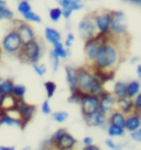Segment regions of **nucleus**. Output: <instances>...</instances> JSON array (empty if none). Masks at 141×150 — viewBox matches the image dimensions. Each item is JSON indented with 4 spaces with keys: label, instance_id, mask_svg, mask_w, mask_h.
<instances>
[{
    "label": "nucleus",
    "instance_id": "f257e3e1",
    "mask_svg": "<svg viewBox=\"0 0 141 150\" xmlns=\"http://www.w3.org/2000/svg\"><path fill=\"white\" fill-rule=\"evenodd\" d=\"M123 53L121 49L114 36L110 34L109 39L104 41L99 47L98 53L94 58V61L90 63V67L94 69H102V71L114 72L115 68L121 62Z\"/></svg>",
    "mask_w": 141,
    "mask_h": 150
},
{
    "label": "nucleus",
    "instance_id": "f03ea898",
    "mask_svg": "<svg viewBox=\"0 0 141 150\" xmlns=\"http://www.w3.org/2000/svg\"><path fill=\"white\" fill-rule=\"evenodd\" d=\"M42 52H43V47L41 45V42L37 39H35L32 41L23 44L20 51L18 52V57L21 62L34 65V63L40 62L42 57Z\"/></svg>",
    "mask_w": 141,
    "mask_h": 150
},
{
    "label": "nucleus",
    "instance_id": "7ed1b4c3",
    "mask_svg": "<svg viewBox=\"0 0 141 150\" xmlns=\"http://www.w3.org/2000/svg\"><path fill=\"white\" fill-rule=\"evenodd\" d=\"M111 13L109 33L115 37H125L128 35V24L125 14L120 10H114Z\"/></svg>",
    "mask_w": 141,
    "mask_h": 150
},
{
    "label": "nucleus",
    "instance_id": "20e7f679",
    "mask_svg": "<svg viewBox=\"0 0 141 150\" xmlns=\"http://www.w3.org/2000/svg\"><path fill=\"white\" fill-rule=\"evenodd\" d=\"M109 36H110V34H108V35L97 34L95 36L85 40V42H84V55H85V58H87V61H88L89 65L94 61L97 53H98L99 47L102 46L103 42L109 39Z\"/></svg>",
    "mask_w": 141,
    "mask_h": 150
},
{
    "label": "nucleus",
    "instance_id": "39448f33",
    "mask_svg": "<svg viewBox=\"0 0 141 150\" xmlns=\"http://www.w3.org/2000/svg\"><path fill=\"white\" fill-rule=\"evenodd\" d=\"M21 46H23V41H21L20 36L15 31V29H13L5 34V36L1 40V46L0 47H1L4 52L9 53V55H18Z\"/></svg>",
    "mask_w": 141,
    "mask_h": 150
},
{
    "label": "nucleus",
    "instance_id": "423d86ee",
    "mask_svg": "<svg viewBox=\"0 0 141 150\" xmlns=\"http://www.w3.org/2000/svg\"><path fill=\"white\" fill-rule=\"evenodd\" d=\"M92 19L94 21L97 34L99 35H108L110 28V19H111V13L110 10H100L94 14H92Z\"/></svg>",
    "mask_w": 141,
    "mask_h": 150
},
{
    "label": "nucleus",
    "instance_id": "0eeeda50",
    "mask_svg": "<svg viewBox=\"0 0 141 150\" xmlns=\"http://www.w3.org/2000/svg\"><path fill=\"white\" fill-rule=\"evenodd\" d=\"M94 79V73L92 67H79L77 68V86L84 93H88L90 84Z\"/></svg>",
    "mask_w": 141,
    "mask_h": 150
},
{
    "label": "nucleus",
    "instance_id": "6e6552de",
    "mask_svg": "<svg viewBox=\"0 0 141 150\" xmlns=\"http://www.w3.org/2000/svg\"><path fill=\"white\" fill-rule=\"evenodd\" d=\"M14 109L16 110V113H18L19 118L23 120V123H24L25 125L27 124V122L36 113V105L26 103V102L24 100V98L16 99V102H15V108Z\"/></svg>",
    "mask_w": 141,
    "mask_h": 150
},
{
    "label": "nucleus",
    "instance_id": "1a4fd4ad",
    "mask_svg": "<svg viewBox=\"0 0 141 150\" xmlns=\"http://www.w3.org/2000/svg\"><path fill=\"white\" fill-rule=\"evenodd\" d=\"M79 105L82 109L83 115H88L99 109V96H94L90 93H83L79 100Z\"/></svg>",
    "mask_w": 141,
    "mask_h": 150
},
{
    "label": "nucleus",
    "instance_id": "9d476101",
    "mask_svg": "<svg viewBox=\"0 0 141 150\" xmlns=\"http://www.w3.org/2000/svg\"><path fill=\"white\" fill-rule=\"evenodd\" d=\"M14 29L15 31L18 33V35L20 36L21 41L23 44L25 42H29V41H32L36 39V34L34 29L30 26L29 23L26 21H23V20H14Z\"/></svg>",
    "mask_w": 141,
    "mask_h": 150
},
{
    "label": "nucleus",
    "instance_id": "9b49d317",
    "mask_svg": "<svg viewBox=\"0 0 141 150\" xmlns=\"http://www.w3.org/2000/svg\"><path fill=\"white\" fill-rule=\"evenodd\" d=\"M78 33H79V36L82 37V40H84V41L97 35V29H95L94 21L92 19V15H85V16L79 21Z\"/></svg>",
    "mask_w": 141,
    "mask_h": 150
},
{
    "label": "nucleus",
    "instance_id": "f8f14e48",
    "mask_svg": "<svg viewBox=\"0 0 141 150\" xmlns=\"http://www.w3.org/2000/svg\"><path fill=\"white\" fill-rule=\"evenodd\" d=\"M116 107V98L114 94L104 89L99 96V110L109 115Z\"/></svg>",
    "mask_w": 141,
    "mask_h": 150
},
{
    "label": "nucleus",
    "instance_id": "ddd939ff",
    "mask_svg": "<svg viewBox=\"0 0 141 150\" xmlns=\"http://www.w3.org/2000/svg\"><path fill=\"white\" fill-rule=\"evenodd\" d=\"M75 145H77V139L73 135H70L66 130L59 137L58 140L53 144V148H56L58 150H70V149H74Z\"/></svg>",
    "mask_w": 141,
    "mask_h": 150
},
{
    "label": "nucleus",
    "instance_id": "4468645a",
    "mask_svg": "<svg viewBox=\"0 0 141 150\" xmlns=\"http://www.w3.org/2000/svg\"><path fill=\"white\" fill-rule=\"evenodd\" d=\"M1 125H6V127H20L24 128L25 124L23 123V120L16 115H10V113L8 110H5L3 108H0V127Z\"/></svg>",
    "mask_w": 141,
    "mask_h": 150
},
{
    "label": "nucleus",
    "instance_id": "2eb2a0df",
    "mask_svg": "<svg viewBox=\"0 0 141 150\" xmlns=\"http://www.w3.org/2000/svg\"><path fill=\"white\" fill-rule=\"evenodd\" d=\"M83 119L89 127H100L106 122V114L98 109L92 114L83 115Z\"/></svg>",
    "mask_w": 141,
    "mask_h": 150
},
{
    "label": "nucleus",
    "instance_id": "dca6fc26",
    "mask_svg": "<svg viewBox=\"0 0 141 150\" xmlns=\"http://www.w3.org/2000/svg\"><path fill=\"white\" fill-rule=\"evenodd\" d=\"M139 127H141V115L133 112V113H130L125 117V125H124L125 132L131 133L134 130H136Z\"/></svg>",
    "mask_w": 141,
    "mask_h": 150
},
{
    "label": "nucleus",
    "instance_id": "f3484780",
    "mask_svg": "<svg viewBox=\"0 0 141 150\" xmlns=\"http://www.w3.org/2000/svg\"><path fill=\"white\" fill-rule=\"evenodd\" d=\"M66 71V79L67 83L69 86V91L70 92H74L75 89H78L77 86V68H74L72 66H67L64 68Z\"/></svg>",
    "mask_w": 141,
    "mask_h": 150
},
{
    "label": "nucleus",
    "instance_id": "a211bd4d",
    "mask_svg": "<svg viewBox=\"0 0 141 150\" xmlns=\"http://www.w3.org/2000/svg\"><path fill=\"white\" fill-rule=\"evenodd\" d=\"M116 109H119L125 115L133 113L134 112V102L131 98H123V99H116Z\"/></svg>",
    "mask_w": 141,
    "mask_h": 150
},
{
    "label": "nucleus",
    "instance_id": "6ab92c4d",
    "mask_svg": "<svg viewBox=\"0 0 141 150\" xmlns=\"http://www.w3.org/2000/svg\"><path fill=\"white\" fill-rule=\"evenodd\" d=\"M125 114L121 113L119 109H114L111 113L109 114V119H108V122H109V124H114V125H119V127H123L125 125Z\"/></svg>",
    "mask_w": 141,
    "mask_h": 150
},
{
    "label": "nucleus",
    "instance_id": "aec40b11",
    "mask_svg": "<svg viewBox=\"0 0 141 150\" xmlns=\"http://www.w3.org/2000/svg\"><path fill=\"white\" fill-rule=\"evenodd\" d=\"M113 94L116 99H123V98H126L128 97V93H126V83L125 82H115L114 83V87H113Z\"/></svg>",
    "mask_w": 141,
    "mask_h": 150
},
{
    "label": "nucleus",
    "instance_id": "412c9836",
    "mask_svg": "<svg viewBox=\"0 0 141 150\" xmlns=\"http://www.w3.org/2000/svg\"><path fill=\"white\" fill-rule=\"evenodd\" d=\"M45 39L47 40V42H50L51 45H53L55 42L61 41V34L58 33L56 29L53 28H46L45 29Z\"/></svg>",
    "mask_w": 141,
    "mask_h": 150
},
{
    "label": "nucleus",
    "instance_id": "4be33fe9",
    "mask_svg": "<svg viewBox=\"0 0 141 150\" xmlns=\"http://www.w3.org/2000/svg\"><path fill=\"white\" fill-rule=\"evenodd\" d=\"M141 89V83L139 81H131L126 83V93H128V98H134Z\"/></svg>",
    "mask_w": 141,
    "mask_h": 150
},
{
    "label": "nucleus",
    "instance_id": "5701e85b",
    "mask_svg": "<svg viewBox=\"0 0 141 150\" xmlns=\"http://www.w3.org/2000/svg\"><path fill=\"white\" fill-rule=\"evenodd\" d=\"M104 89H105L104 84H103V83L99 81V79L94 76V79H93V82H92V84H90V88H89V91H88V93L94 94V96H100V93H102Z\"/></svg>",
    "mask_w": 141,
    "mask_h": 150
},
{
    "label": "nucleus",
    "instance_id": "b1692460",
    "mask_svg": "<svg viewBox=\"0 0 141 150\" xmlns=\"http://www.w3.org/2000/svg\"><path fill=\"white\" fill-rule=\"evenodd\" d=\"M52 50L55 51V53L59 58H66L69 55V51L67 50V47H64V45L62 44L61 41L55 42V44H53V49Z\"/></svg>",
    "mask_w": 141,
    "mask_h": 150
},
{
    "label": "nucleus",
    "instance_id": "393cba45",
    "mask_svg": "<svg viewBox=\"0 0 141 150\" xmlns=\"http://www.w3.org/2000/svg\"><path fill=\"white\" fill-rule=\"evenodd\" d=\"M125 134V129L123 127L119 125H114V124H109L108 127V135L110 138H115V137H123Z\"/></svg>",
    "mask_w": 141,
    "mask_h": 150
},
{
    "label": "nucleus",
    "instance_id": "a878e982",
    "mask_svg": "<svg viewBox=\"0 0 141 150\" xmlns=\"http://www.w3.org/2000/svg\"><path fill=\"white\" fill-rule=\"evenodd\" d=\"M14 86H15V83H14L13 79H4L3 83L0 84V89L3 91V93L5 96H11Z\"/></svg>",
    "mask_w": 141,
    "mask_h": 150
},
{
    "label": "nucleus",
    "instance_id": "bb28decb",
    "mask_svg": "<svg viewBox=\"0 0 141 150\" xmlns=\"http://www.w3.org/2000/svg\"><path fill=\"white\" fill-rule=\"evenodd\" d=\"M26 94V87L23 84H15L14 88H13V93L11 96L15 98V99H21L24 98Z\"/></svg>",
    "mask_w": 141,
    "mask_h": 150
},
{
    "label": "nucleus",
    "instance_id": "cd10ccee",
    "mask_svg": "<svg viewBox=\"0 0 141 150\" xmlns=\"http://www.w3.org/2000/svg\"><path fill=\"white\" fill-rule=\"evenodd\" d=\"M23 16H24V20L27 21V23H36V24L41 23V16L39 14L34 13L32 10H30V11H27V13H25Z\"/></svg>",
    "mask_w": 141,
    "mask_h": 150
},
{
    "label": "nucleus",
    "instance_id": "c85d7f7f",
    "mask_svg": "<svg viewBox=\"0 0 141 150\" xmlns=\"http://www.w3.org/2000/svg\"><path fill=\"white\" fill-rule=\"evenodd\" d=\"M15 102H16V99L13 97V96H5L1 108H3V109H5V110L14 109V108H15Z\"/></svg>",
    "mask_w": 141,
    "mask_h": 150
},
{
    "label": "nucleus",
    "instance_id": "c756f323",
    "mask_svg": "<svg viewBox=\"0 0 141 150\" xmlns=\"http://www.w3.org/2000/svg\"><path fill=\"white\" fill-rule=\"evenodd\" d=\"M43 86H45L47 97L52 98L53 94H55V92H56V89H57V84L55 82H52V81H47V82H45V84H43Z\"/></svg>",
    "mask_w": 141,
    "mask_h": 150
},
{
    "label": "nucleus",
    "instance_id": "7c9ffc66",
    "mask_svg": "<svg viewBox=\"0 0 141 150\" xmlns=\"http://www.w3.org/2000/svg\"><path fill=\"white\" fill-rule=\"evenodd\" d=\"M31 10V4L29 0H20L19 4H18V11L21 14V15H24L25 13H27Z\"/></svg>",
    "mask_w": 141,
    "mask_h": 150
},
{
    "label": "nucleus",
    "instance_id": "2f4dec72",
    "mask_svg": "<svg viewBox=\"0 0 141 150\" xmlns=\"http://www.w3.org/2000/svg\"><path fill=\"white\" fill-rule=\"evenodd\" d=\"M62 18V9L61 8H53L50 10V19L53 23H58Z\"/></svg>",
    "mask_w": 141,
    "mask_h": 150
},
{
    "label": "nucleus",
    "instance_id": "473e14b6",
    "mask_svg": "<svg viewBox=\"0 0 141 150\" xmlns=\"http://www.w3.org/2000/svg\"><path fill=\"white\" fill-rule=\"evenodd\" d=\"M83 93L84 92H82L80 89H75L74 92H70V96L68 97V102H69V103H77V104H79V100H80V98H82Z\"/></svg>",
    "mask_w": 141,
    "mask_h": 150
},
{
    "label": "nucleus",
    "instance_id": "72a5a7b5",
    "mask_svg": "<svg viewBox=\"0 0 141 150\" xmlns=\"http://www.w3.org/2000/svg\"><path fill=\"white\" fill-rule=\"evenodd\" d=\"M52 118H53V120L57 123H64L68 119V113L67 112H62V110L55 112V113L52 114Z\"/></svg>",
    "mask_w": 141,
    "mask_h": 150
},
{
    "label": "nucleus",
    "instance_id": "f704fd0d",
    "mask_svg": "<svg viewBox=\"0 0 141 150\" xmlns=\"http://www.w3.org/2000/svg\"><path fill=\"white\" fill-rule=\"evenodd\" d=\"M133 102H134V112L141 115V92H139L133 98Z\"/></svg>",
    "mask_w": 141,
    "mask_h": 150
},
{
    "label": "nucleus",
    "instance_id": "c9c22d12",
    "mask_svg": "<svg viewBox=\"0 0 141 150\" xmlns=\"http://www.w3.org/2000/svg\"><path fill=\"white\" fill-rule=\"evenodd\" d=\"M50 61H51V63H52L53 71H57V68H58V66H59V57L56 55L53 50L50 51Z\"/></svg>",
    "mask_w": 141,
    "mask_h": 150
},
{
    "label": "nucleus",
    "instance_id": "e433bc0d",
    "mask_svg": "<svg viewBox=\"0 0 141 150\" xmlns=\"http://www.w3.org/2000/svg\"><path fill=\"white\" fill-rule=\"evenodd\" d=\"M0 18L4 20H14V13L10 9H4L0 11Z\"/></svg>",
    "mask_w": 141,
    "mask_h": 150
},
{
    "label": "nucleus",
    "instance_id": "4c0bfd02",
    "mask_svg": "<svg viewBox=\"0 0 141 150\" xmlns=\"http://www.w3.org/2000/svg\"><path fill=\"white\" fill-rule=\"evenodd\" d=\"M32 67H34V69H35V72L39 74V76H43V74L46 73V66L45 65H39V62L37 63H34V65H32Z\"/></svg>",
    "mask_w": 141,
    "mask_h": 150
},
{
    "label": "nucleus",
    "instance_id": "58836bf2",
    "mask_svg": "<svg viewBox=\"0 0 141 150\" xmlns=\"http://www.w3.org/2000/svg\"><path fill=\"white\" fill-rule=\"evenodd\" d=\"M64 132H66V129H63V128H59V129H57L55 133H53L52 135L50 137V140L52 142V144H55V143L58 140V139H59V137H61Z\"/></svg>",
    "mask_w": 141,
    "mask_h": 150
},
{
    "label": "nucleus",
    "instance_id": "ea45409f",
    "mask_svg": "<svg viewBox=\"0 0 141 150\" xmlns=\"http://www.w3.org/2000/svg\"><path fill=\"white\" fill-rule=\"evenodd\" d=\"M131 139L134 142H139V143H141V127H139L136 130H134V132H131Z\"/></svg>",
    "mask_w": 141,
    "mask_h": 150
},
{
    "label": "nucleus",
    "instance_id": "a19ab883",
    "mask_svg": "<svg viewBox=\"0 0 141 150\" xmlns=\"http://www.w3.org/2000/svg\"><path fill=\"white\" fill-rule=\"evenodd\" d=\"M41 110H42V113H45V114H50V113H51V107H50V103H48V100H45V102L42 103Z\"/></svg>",
    "mask_w": 141,
    "mask_h": 150
},
{
    "label": "nucleus",
    "instance_id": "79ce46f5",
    "mask_svg": "<svg viewBox=\"0 0 141 150\" xmlns=\"http://www.w3.org/2000/svg\"><path fill=\"white\" fill-rule=\"evenodd\" d=\"M57 3L61 6V9H66V8H69L70 0H57Z\"/></svg>",
    "mask_w": 141,
    "mask_h": 150
},
{
    "label": "nucleus",
    "instance_id": "37998d69",
    "mask_svg": "<svg viewBox=\"0 0 141 150\" xmlns=\"http://www.w3.org/2000/svg\"><path fill=\"white\" fill-rule=\"evenodd\" d=\"M105 145H106L108 148H109V149H113V150H115V149H118V148H119V146L116 145V144L111 140V139H106V140H105Z\"/></svg>",
    "mask_w": 141,
    "mask_h": 150
},
{
    "label": "nucleus",
    "instance_id": "c03bdc74",
    "mask_svg": "<svg viewBox=\"0 0 141 150\" xmlns=\"http://www.w3.org/2000/svg\"><path fill=\"white\" fill-rule=\"evenodd\" d=\"M48 148H53V144H52V142L50 140V138H48L47 140L43 142L42 145H41V149H48Z\"/></svg>",
    "mask_w": 141,
    "mask_h": 150
},
{
    "label": "nucleus",
    "instance_id": "a18cd8bd",
    "mask_svg": "<svg viewBox=\"0 0 141 150\" xmlns=\"http://www.w3.org/2000/svg\"><path fill=\"white\" fill-rule=\"evenodd\" d=\"M83 149L84 150H99L100 148L98 145H94V143H92V144H88V145H84Z\"/></svg>",
    "mask_w": 141,
    "mask_h": 150
},
{
    "label": "nucleus",
    "instance_id": "49530a36",
    "mask_svg": "<svg viewBox=\"0 0 141 150\" xmlns=\"http://www.w3.org/2000/svg\"><path fill=\"white\" fill-rule=\"evenodd\" d=\"M8 8V3L5 1V0H0V11L4 9H6Z\"/></svg>",
    "mask_w": 141,
    "mask_h": 150
},
{
    "label": "nucleus",
    "instance_id": "de8ad7c7",
    "mask_svg": "<svg viewBox=\"0 0 141 150\" xmlns=\"http://www.w3.org/2000/svg\"><path fill=\"white\" fill-rule=\"evenodd\" d=\"M92 143H93V139H92L90 137H87V138L83 139V144H84V145H88V144H92Z\"/></svg>",
    "mask_w": 141,
    "mask_h": 150
},
{
    "label": "nucleus",
    "instance_id": "09e8293b",
    "mask_svg": "<svg viewBox=\"0 0 141 150\" xmlns=\"http://www.w3.org/2000/svg\"><path fill=\"white\" fill-rule=\"evenodd\" d=\"M124 1L131 3V4H135V5H140L141 6V0H124Z\"/></svg>",
    "mask_w": 141,
    "mask_h": 150
},
{
    "label": "nucleus",
    "instance_id": "8fccbe9b",
    "mask_svg": "<svg viewBox=\"0 0 141 150\" xmlns=\"http://www.w3.org/2000/svg\"><path fill=\"white\" fill-rule=\"evenodd\" d=\"M4 98H5V94L3 93V91L0 89V108H1V105H3V102H4Z\"/></svg>",
    "mask_w": 141,
    "mask_h": 150
},
{
    "label": "nucleus",
    "instance_id": "3c124183",
    "mask_svg": "<svg viewBox=\"0 0 141 150\" xmlns=\"http://www.w3.org/2000/svg\"><path fill=\"white\" fill-rule=\"evenodd\" d=\"M64 47H67V49H70V47H72V41L66 40V42H64Z\"/></svg>",
    "mask_w": 141,
    "mask_h": 150
},
{
    "label": "nucleus",
    "instance_id": "603ef678",
    "mask_svg": "<svg viewBox=\"0 0 141 150\" xmlns=\"http://www.w3.org/2000/svg\"><path fill=\"white\" fill-rule=\"evenodd\" d=\"M0 150H15L14 146H0Z\"/></svg>",
    "mask_w": 141,
    "mask_h": 150
},
{
    "label": "nucleus",
    "instance_id": "864d4df0",
    "mask_svg": "<svg viewBox=\"0 0 141 150\" xmlns=\"http://www.w3.org/2000/svg\"><path fill=\"white\" fill-rule=\"evenodd\" d=\"M67 40L73 42V41H74V35H73V34H68V35H67Z\"/></svg>",
    "mask_w": 141,
    "mask_h": 150
},
{
    "label": "nucleus",
    "instance_id": "5fc2aeb1",
    "mask_svg": "<svg viewBox=\"0 0 141 150\" xmlns=\"http://www.w3.org/2000/svg\"><path fill=\"white\" fill-rule=\"evenodd\" d=\"M136 72H137V76L141 78V65H137V68H136Z\"/></svg>",
    "mask_w": 141,
    "mask_h": 150
},
{
    "label": "nucleus",
    "instance_id": "6e6d98bb",
    "mask_svg": "<svg viewBox=\"0 0 141 150\" xmlns=\"http://www.w3.org/2000/svg\"><path fill=\"white\" fill-rule=\"evenodd\" d=\"M136 62H139V57H134V58H131V63H136Z\"/></svg>",
    "mask_w": 141,
    "mask_h": 150
},
{
    "label": "nucleus",
    "instance_id": "4d7b16f0",
    "mask_svg": "<svg viewBox=\"0 0 141 150\" xmlns=\"http://www.w3.org/2000/svg\"><path fill=\"white\" fill-rule=\"evenodd\" d=\"M3 81H4V78H3L1 76H0V84H1V83H3Z\"/></svg>",
    "mask_w": 141,
    "mask_h": 150
},
{
    "label": "nucleus",
    "instance_id": "13d9d810",
    "mask_svg": "<svg viewBox=\"0 0 141 150\" xmlns=\"http://www.w3.org/2000/svg\"><path fill=\"white\" fill-rule=\"evenodd\" d=\"M1 53H3V50H1V47H0V58H1Z\"/></svg>",
    "mask_w": 141,
    "mask_h": 150
},
{
    "label": "nucleus",
    "instance_id": "bf43d9fd",
    "mask_svg": "<svg viewBox=\"0 0 141 150\" xmlns=\"http://www.w3.org/2000/svg\"><path fill=\"white\" fill-rule=\"evenodd\" d=\"M73 1H79V3H82L83 0H73Z\"/></svg>",
    "mask_w": 141,
    "mask_h": 150
},
{
    "label": "nucleus",
    "instance_id": "052dcab7",
    "mask_svg": "<svg viewBox=\"0 0 141 150\" xmlns=\"http://www.w3.org/2000/svg\"><path fill=\"white\" fill-rule=\"evenodd\" d=\"M0 20H1V18H0Z\"/></svg>",
    "mask_w": 141,
    "mask_h": 150
}]
</instances>
